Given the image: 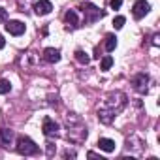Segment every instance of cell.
<instances>
[{
	"label": "cell",
	"instance_id": "1",
	"mask_svg": "<svg viewBox=\"0 0 160 160\" xmlns=\"http://www.w3.org/2000/svg\"><path fill=\"white\" fill-rule=\"evenodd\" d=\"M124 106H126V94L124 92H121V91L109 92L106 96L102 108H98V119H100V122L109 124L117 117V113H121L124 109Z\"/></svg>",
	"mask_w": 160,
	"mask_h": 160
},
{
	"label": "cell",
	"instance_id": "2",
	"mask_svg": "<svg viewBox=\"0 0 160 160\" xmlns=\"http://www.w3.org/2000/svg\"><path fill=\"white\" fill-rule=\"evenodd\" d=\"M66 128H68L70 141H73V143H83L87 139V126L83 124V121H81V117H79V115L70 113L66 117Z\"/></svg>",
	"mask_w": 160,
	"mask_h": 160
},
{
	"label": "cell",
	"instance_id": "3",
	"mask_svg": "<svg viewBox=\"0 0 160 160\" xmlns=\"http://www.w3.org/2000/svg\"><path fill=\"white\" fill-rule=\"evenodd\" d=\"M15 149H17L19 154H25V156H30V154H38V152H40V147H38L30 138H27V136H21V138L17 139Z\"/></svg>",
	"mask_w": 160,
	"mask_h": 160
},
{
	"label": "cell",
	"instance_id": "4",
	"mask_svg": "<svg viewBox=\"0 0 160 160\" xmlns=\"http://www.w3.org/2000/svg\"><path fill=\"white\" fill-rule=\"evenodd\" d=\"M81 10H83V15H85V23H94V21H98L100 17H104V12H100V10H98L96 6H92V4H83Z\"/></svg>",
	"mask_w": 160,
	"mask_h": 160
},
{
	"label": "cell",
	"instance_id": "5",
	"mask_svg": "<svg viewBox=\"0 0 160 160\" xmlns=\"http://www.w3.org/2000/svg\"><path fill=\"white\" fill-rule=\"evenodd\" d=\"M149 10H151V4L147 0H138V2L132 6V15H134V19H141V17H145L149 13Z\"/></svg>",
	"mask_w": 160,
	"mask_h": 160
},
{
	"label": "cell",
	"instance_id": "6",
	"mask_svg": "<svg viewBox=\"0 0 160 160\" xmlns=\"http://www.w3.org/2000/svg\"><path fill=\"white\" fill-rule=\"evenodd\" d=\"M132 85L138 92H147V85H149V75L147 73H138L134 79H132Z\"/></svg>",
	"mask_w": 160,
	"mask_h": 160
},
{
	"label": "cell",
	"instance_id": "7",
	"mask_svg": "<svg viewBox=\"0 0 160 160\" xmlns=\"http://www.w3.org/2000/svg\"><path fill=\"white\" fill-rule=\"evenodd\" d=\"M6 30H8L12 36H21V34H25L27 27H25V23H21V21H8V23H6Z\"/></svg>",
	"mask_w": 160,
	"mask_h": 160
},
{
	"label": "cell",
	"instance_id": "8",
	"mask_svg": "<svg viewBox=\"0 0 160 160\" xmlns=\"http://www.w3.org/2000/svg\"><path fill=\"white\" fill-rule=\"evenodd\" d=\"M42 130H43V134L49 138V136H58V124L53 121V119H43V124H42Z\"/></svg>",
	"mask_w": 160,
	"mask_h": 160
},
{
	"label": "cell",
	"instance_id": "9",
	"mask_svg": "<svg viewBox=\"0 0 160 160\" xmlns=\"http://www.w3.org/2000/svg\"><path fill=\"white\" fill-rule=\"evenodd\" d=\"M51 10H53V4L49 0H40V2L34 4V12L38 15H47V13H51Z\"/></svg>",
	"mask_w": 160,
	"mask_h": 160
},
{
	"label": "cell",
	"instance_id": "10",
	"mask_svg": "<svg viewBox=\"0 0 160 160\" xmlns=\"http://www.w3.org/2000/svg\"><path fill=\"white\" fill-rule=\"evenodd\" d=\"M43 58H45L47 62L55 64V62H58V60H60V51H58V49H55V47H47V49L43 51Z\"/></svg>",
	"mask_w": 160,
	"mask_h": 160
},
{
	"label": "cell",
	"instance_id": "11",
	"mask_svg": "<svg viewBox=\"0 0 160 160\" xmlns=\"http://www.w3.org/2000/svg\"><path fill=\"white\" fill-rule=\"evenodd\" d=\"M12 139H13V132L12 130L0 128V145H2V147H10L12 145Z\"/></svg>",
	"mask_w": 160,
	"mask_h": 160
},
{
	"label": "cell",
	"instance_id": "12",
	"mask_svg": "<svg viewBox=\"0 0 160 160\" xmlns=\"http://www.w3.org/2000/svg\"><path fill=\"white\" fill-rule=\"evenodd\" d=\"M64 21H66V25H68L70 28H77V27H79V19H77V13H75L73 10L66 12V15H64Z\"/></svg>",
	"mask_w": 160,
	"mask_h": 160
},
{
	"label": "cell",
	"instance_id": "13",
	"mask_svg": "<svg viewBox=\"0 0 160 160\" xmlns=\"http://www.w3.org/2000/svg\"><path fill=\"white\" fill-rule=\"evenodd\" d=\"M98 147L102 151H106V152H113L115 151V141L109 139V138H100L98 139Z\"/></svg>",
	"mask_w": 160,
	"mask_h": 160
},
{
	"label": "cell",
	"instance_id": "14",
	"mask_svg": "<svg viewBox=\"0 0 160 160\" xmlns=\"http://www.w3.org/2000/svg\"><path fill=\"white\" fill-rule=\"evenodd\" d=\"M104 47H106V51H108V53H111V51L117 47V38L109 34V36L106 38V43H104Z\"/></svg>",
	"mask_w": 160,
	"mask_h": 160
},
{
	"label": "cell",
	"instance_id": "15",
	"mask_svg": "<svg viewBox=\"0 0 160 160\" xmlns=\"http://www.w3.org/2000/svg\"><path fill=\"white\" fill-rule=\"evenodd\" d=\"M75 60L77 62H81V64H89V55L85 53V51H75Z\"/></svg>",
	"mask_w": 160,
	"mask_h": 160
},
{
	"label": "cell",
	"instance_id": "16",
	"mask_svg": "<svg viewBox=\"0 0 160 160\" xmlns=\"http://www.w3.org/2000/svg\"><path fill=\"white\" fill-rule=\"evenodd\" d=\"M111 66H113V58H111V57H104V58L100 60V70L106 72V70H109Z\"/></svg>",
	"mask_w": 160,
	"mask_h": 160
},
{
	"label": "cell",
	"instance_id": "17",
	"mask_svg": "<svg viewBox=\"0 0 160 160\" xmlns=\"http://www.w3.org/2000/svg\"><path fill=\"white\" fill-rule=\"evenodd\" d=\"M10 91H12L10 81H6V79H0V94H8Z\"/></svg>",
	"mask_w": 160,
	"mask_h": 160
},
{
	"label": "cell",
	"instance_id": "18",
	"mask_svg": "<svg viewBox=\"0 0 160 160\" xmlns=\"http://www.w3.org/2000/svg\"><path fill=\"white\" fill-rule=\"evenodd\" d=\"M124 23H126V19H124L122 15H117V17L113 19V27H115L117 30H119V28H122V27H124Z\"/></svg>",
	"mask_w": 160,
	"mask_h": 160
},
{
	"label": "cell",
	"instance_id": "19",
	"mask_svg": "<svg viewBox=\"0 0 160 160\" xmlns=\"http://www.w3.org/2000/svg\"><path fill=\"white\" fill-rule=\"evenodd\" d=\"M109 6H111V10H119V8L122 6V0H111Z\"/></svg>",
	"mask_w": 160,
	"mask_h": 160
},
{
	"label": "cell",
	"instance_id": "20",
	"mask_svg": "<svg viewBox=\"0 0 160 160\" xmlns=\"http://www.w3.org/2000/svg\"><path fill=\"white\" fill-rule=\"evenodd\" d=\"M8 21V12L4 8H0V23H6Z\"/></svg>",
	"mask_w": 160,
	"mask_h": 160
},
{
	"label": "cell",
	"instance_id": "21",
	"mask_svg": "<svg viewBox=\"0 0 160 160\" xmlns=\"http://www.w3.org/2000/svg\"><path fill=\"white\" fill-rule=\"evenodd\" d=\"M64 156H66V158H75V152H73V151H66Z\"/></svg>",
	"mask_w": 160,
	"mask_h": 160
},
{
	"label": "cell",
	"instance_id": "22",
	"mask_svg": "<svg viewBox=\"0 0 160 160\" xmlns=\"http://www.w3.org/2000/svg\"><path fill=\"white\" fill-rule=\"evenodd\" d=\"M4 45H6V40H4V36H2V34H0V49H2Z\"/></svg>",
	"mask_w": 160,
	"mask_h": 160
}]
</instances>
